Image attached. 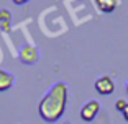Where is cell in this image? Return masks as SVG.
<instances>
[{
    "instance_id": "obj_1",
    "label": "cell",
    "mask_w": 128,
    "mask_h": 124,
    "mask_svg": "<svg viewBox=\"0 0 128 124\" xmlns=\"http://www.w3.org/2000/svg\"><path fill=\"white\" fill-rule=\"evenodd\" d=\"M64 105H66V86L58 83L53 86V90L44 100H41L40 113L46 121H56L62 114Z\"/></svg>"
},
{
    "instance_id": "obj_2",
    "label": "cell",
    "mask_w": 128,
    "mask_h": 124,
    "mask_svg": "<svg viewBox=\"0 0 128 124\" xmlns=\"http://www.w3.org/2000/svg\"><path fill=\"white\" fill-rule=\"evenodd\" d=\"M95 90L100 95H112L113 90H115V83L108 75H104L95 80Z\"/></svg>"
},
{
    "instance_id": "obj_3",
    "label": "cell",
    "mask_w": 128,
    "mask_h": 124,
    "mask_svg": "<svg viewBox=\"0 0 128 124\" xmlns=\"http://www.w3.org/2000/svg\"><path fill=\"white\" fill-rule=\"evenodd\" d=\"M98 101H95V100H90L89 103H86V105L82 106V109H80V118H82L84 121H92L95 118V114L98 113Z\"/></svg>"
},
{
    "instance_id": "obj_4",
    "label": "cell",
    "mask_w": 128,
    "mask_h": 124,
    "mask_svg": "<svg viewBox=\"0 0 128 124\" xmlns=\"http://www.w3.org/2000/svg\"><path fill=\"white\" fill-rule=\"evenodd\" d=\"M12 83H13V77H12L8 72L0 70V91L8 90L12 86Z\"/></svg>"
},
{
    "instance_id": "obj_5",
    "label": "cell",
    "mask_w": 128,
    "mask_h": 124,
    "mask_svg": "<svg viewBox=\"0 0 128 124\" xmlns=\"http://www.w3.org/2000/svg\"><path fill=\"white\" fill-rule=\"evenodd\" d=\"M95 3H97V7L100 8L102 11L108 13V11L115 10V7H117V0H95Z\"/></svg>"
},
{
    "instance_id": "obj_6",
    "label": "cell",
    "mask_w": 128,
    "mask_h": 124,
    "mask_svg": "<svg viewBox=\"0 0 128 124\" xmlns=\"http://www.w3.org/2000/svg\"><path fill=\"white\" fill-rule=\"evenodd\" d=\"M126 105H128V103L125 101V100H118V101H117V109H120V111H123V109L126 108Z\"/></svg>"
},
{
    "instance_id": "obj_7",
    "label": "cell",
    "mask_w": 128,
    "mask_h": 124,
    "mask_svg": "<svg viewBox=\"0 0 128 124\" xmlns=\"http://www.w3.org/2000/svg\"><path fill=\"white\" fill-rule=\"evenodd\" d=\"M122 113H123V118H125V119L128 121V105H126V108H125L123 111H122Z\"/></svg>"
},
{
    "instance_id": "obj_8",
    "label": "cell",
    "mask_w": 128,
    "mask_h": 124,
    "mask_svg": "<svg viewBox=\"0 0 128 124\" xmlns=\"http://www.w3.org/2000/svg\"><path fill=\"white\" fill-rule=\"evenodd\" d=\"M15 3H18V5H22V3H25V2H28V0H13Z\"/></svg>"
},
{
    "instance_id": "obj_9",
    "label": "cell",
    "mask_w": 128,
    "mask_h": 124,
    "mask_svg": "<svg viewBox=\"0 0 128 124\" xmlns=\"http://www.w3.org/2000/svg\"><path fill=\"white\" fill-rule=\"evenodd\" d=\"M126 91H128V83H126Z\"/></svg>"
}]
</instances>
